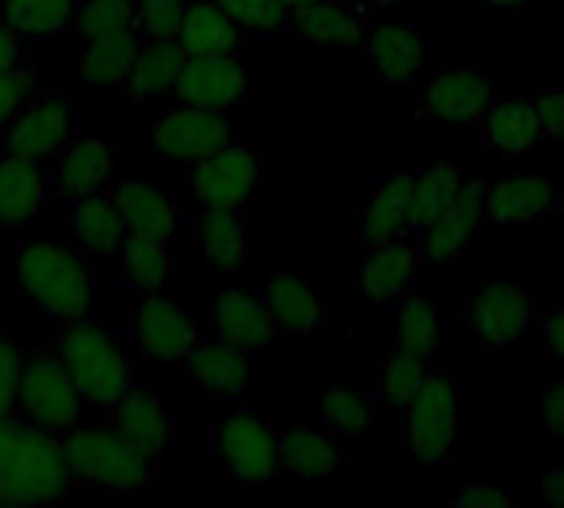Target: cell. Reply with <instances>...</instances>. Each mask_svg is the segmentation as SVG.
Listing matches in <instances>:
<instances>
[{"label":"cell","instance_id":"cell-42","mask_svg":"<svg viewBox=\"0 0 564 508\" xmlns=\"http://www.w3.org/2000/svg\"><path fill=\"white\" fill-rule=\"evenodd\" d=\"M122 26H135L132 0H76L73 30L79 33V40H89V36H99L109 30H122Z\"/></svg>","mask_w":564,"mask_h":508},{"label":"cell","instance_id":"cell-50","mask_svg":"<svg viewBox=\"0 0 564 508\" xmlns=\"http://www.w3.org/2000/svg\"><path fill=\"white\" fill-rule=\"evenodd\" d=\"M542 337H545L549 354L564 360V307L562 311H552V314L542 321Z\"/></svg>","mask_w":564,"mask_h":508},{"label":"cell","instance_id":"cell-17","mask_svg":"<svg viewBox=\"0 0 564 508\" xmlns=\"http://www.w3.org/2000/svg\"><path fill=\"white\" fill-rule=\"evenodd\" d=\"M205 331L212 337L238 347L248 357L268 354L274 347V341L281 337L264 298H251L238 284H221L218 288V294L212 301V311H208V321H205Z\"/></svg>","mask_w":564,"mask_h":508},{"label":"cell","instance_id":"cell-38","mask_svg":"<svg viewBox=\"0 0 564 508\" xmlns=\"http://www.w3.org/2000/svg\"><path fill=\"white\" fill-rule=\"evenodd\" d=\"M466 172L456 162H436L426 172L413 175V235L430 228L459 195Z\"/></svg>","mask_w":564,"mask_h":508},{"label":"cell","instance_id":"cell-7","mask_svg":"<svg viewBox=\"0 0 564 508\" xmlns=\"http://www.w3.org/2000/svg\"><path fill=\"white\" fill-rule=\"evenodd\" d=\"M79 89L56 86L33 93L13 122L0 132V149L53 165L59 152L79 136Z\"/></svg>","mask_w":564,"mask_h":508},{"label":"cell","instance_id":"cell-1","mask_svg":"<svg viewBox=\"0 0 564 508\" xmlns=\"http://www.w3.org/2000/svg\"><path fill=\"white\" fill-rule=\"evenodd\" d=\"M93 258L69 238H30L13 251V278L40 317L66 327L96 317L99 271Z\"/></svg>","mask_w":564,"mask_h":508},{"label":"cell","instance_id":"cell-35","mask_svg":"<svg viewBox=\"0 0 564 508\" xmlns=\"http://www.w3.org/2000/svg\"><path fill=\"white\" fill-rule=\"evenodd\" d=\"M119 284L126 294H152L162 291V284L172 274V245L145 238V235H126L122 248H119Z\"/></svg>","mask_w":564,"mask_h":508},{"label":"cell","instance_id":"cell-41","mask_svg":"<svg viewBox=\"0 0 564 508\" xmlns=\"http://www.w3.org/2000/svg\"><path fill=\"white\" fill-rule=\"evenodd\" d=\"M241 33H254L261 40H288V13L278 0H215Z\"/></svg>","mask_w":564,"mask_h":508},{"label":"cell","instance_id":"cell-13","mask_svg":"<svg viewBox=\"0 0 564 508\" xmlns=\"http://www.w3.org/2000/svg\"><path fill=\"white\" fill-rule=\"evenodd\" d=\"M261 179L264 159L241 142H231L192 162L185 172L188 192L202 208H245V202L258 192Z\"/></svg>","mask_w":564,"mask_h":508},{"label":"cell","instance_id":"cell-46","mask_svg":"<svg viewBox=\"0 0 564 508\" xmlns=\"http://www.w3.org/2000/svg\"><path fill=\"white\" fill-rule=\"evenodd\" d=\"M446 506L516 508L519 506V499H516L509 489H502V486H486V483H476V479H469V483H463V486L456 489V496H453V499H446Z\"/></svg>","mask_w":564,"mask_h":508},{"label":"cell","instance_id":"cell-29","mask_svg":"<svg viewBox=\"0 0 564 508\" xmlns=\"http://www.w3.org/2000/svg\"><path fill=\"white\" fill-rule=\"evenodd\" d=\"M479 139L482 149H492L506 159L532 152L545 139L535 109V93H499L486 119L479 122Z\"/></svg>","mask_w":564,"mask_h":508},{"label":"cell","instance_id":"cell-44","mask_svg":"<svg viewBox=\"0 0 564 508\" xmlns=\"http://www.w3.org/2000/svg\"><path fill=\"white\" fill-rule=\"evenodd\" d=\"M33 93H36V69L30 60L0 73V132L13 122V116L26 106Z\"/></svg>","mask_w":564,"mask_h":508},{"label":"cell","instance_id":"cell-5","mask_svg":"<svg viewBox=\"0 0 564 508\" xmlns=\"http://www.w3.org/2000/svg\"><path fill=\"white\" fill-rule=\"evenodd\" d=\"M212 460L225 469L235 486L258 489L281 476L278 430L251 407H231L208 436Z\"/></svg>","mask_w":564,"mask_h":508},{"label":"cell","instance_id":"cell-20","mask_svg":"<svg viewBox=\"0 0 564 508\" xmlns=\"http://www.w3.org/2000/svg\"><path fill=\"white\" fill-rule=\"evenodd\" d=\"M482 225H486V182L476 175H466L453 205L430 228L420 231L426 261H433V264L459 261L463 255L473 251Z\"/></svg>","mask_w":564,"mask_h":508},{"label":"cell","instance_id":"cell-45","mask_svg":"<svg viewBox=\"0 0 564 508\" xmlns=\"http://www.w3.org/2000/svg\"><path fill=\"white\" fill-rule=\"evenodd\" d=\"M20 367H23V354H20L17 341L7 331H0V420L17 413Z\"/></svg>","mask_w":564,"mask_h":508},{"label":"cell","instance_id":"cell-15","mask_svg":"<svg viewBox=\"0 0 564 508\" xmlns=\"http://www.w3.org/2000/svg\"><path fill=\"white\" fill-rule=\"evenodd\" d=\"M426 268V251L420 235H403L383 245H370L360 258V291L380 311H397L420 281Z\"/></svg>","mask_w":564,"mask_h":508},{"label":"cell","instance_id":"cell-56","mask_svg":"<svg viewBox=\"0 0 564 508\" xmlns=\"http://www.w3.org/2000/svg\"><path fill=\"white\" fill-rule=\"evenodd\" d=\"M562 202H564V185H562Z\"/></svg>","mask_w":564,"mask_h":508},{"label":"cell","instance_id":"cell-12","mask_svg":"<svg viewBox=\"0 0 564 508\" xmlns=\"http://www.w3.org/2000/svg\"><path fill=\"white\" fill-rule=\"evenodd\" d=\"M238 142L235 126L225 119V112H212L202 106H185L172 102L159 109V116L149 122L145 145L165 159V162H182L192 165L225 145Z\"/></svg>","mask_w":564,"mask_h":508},{"label":"cell","instance_id":"cell-23","mask_svg":"<svg viewBox=\"0 0 564 508\" xmlns=\"http://www.w3.org/2000/svg\"><path fill=\"white\" fill-rule=\"evenodd\" d=\"M112 426L142 453L165 460V453L182 440V420L169 410L165 397L149 387H132L112 407Z\"/></svg>","mask_w":564,"mask_h":508},{"label":"cell","instance_id":"cell-3","mask_svg":"<svg viewBox=\"0 0 564 508\" xmlns=\"http://www.w3.org/2000/svg\"><path fill=\"white\" fill-rule=\"evenodd\" d=\"M53 350L66 364L83 403L112 410L132 387H139V367L129 357L126 337L112 334L96 317L59 327Z\"/></svg>","mask_w":564,"mask_h":508},{"label":"cell","instance_id":"cell-11","mask_svg":"<svg viewBox=\"0 0 564 508\" xmlns=\"http://www.w3.org/2000/svg\"><path fill=\"white\" fill-rule=\"evenodd\" d=\"M205 334L208 331L162 291L139 294V301L126 307V321H122V337L142 357L162 364L185 360L205 341Z\"/></svg>","mask_w":564,"mask_h":508},{"label":"cell","instance_id":"cell-43","mask_svg":"<svg viewBox=\"0 0 564 508\" xmlns=\"http://www.w3.org/2000/svg\"><path fill=\"white\" fill-rule=\"evenodd\" d=\"M188 0H132V23L142 36H175Z\"/></svg>","mask_w":564,"mask_h":508},{"label":"cell","instance_id":"cell-33","mask_svg":"<svg viewBox=\"0 0 564 508\" xmlns=\"http://www.w3.org/2000/svg\"><path fill=\"white\" fill-rule=\"evenodd\" d=\"M175 40L188 56H225L241 50V26L215 0H188Z\"/></svg>","mask_w":564,"mask_h":508},{"label":"cell","instance_id":"cell-31","mask_svg":"<svg viewBox=\"0 0 564 508\" xmlns=\"http://www.w3.org/2000/svg\"><path fill=\"white\" fill-rule=\"evenodd\" d=\"M188 380L218 403H231L245 393L248 387V354L238 347L205 334V341L182 360Z\"/></svg>","mask_w":564,"mask_h":508},{"label":"cell","instance_id":"cell-6","mask_svg":"<svg viewBox=\"0 0 564 508\" xmlns=\"http://www.w3.org/2000/svg\"><path fill=\"white\" fill-rule=\"evenodd\" d=\"M400 446L420 466H449L459 450V387L446 374H430L400 413Z\"/></svg>","mask_w":564,"mask_h":508},{"label":"cell","instance_id":"cell-32","mask_svg":"<svg viewBox=\"0 0 564 508\" xmlns=\"http://www.w3.org/2000/svg\"><path fill=\"white\" fill-rule=\"evenodd\" d=\"M288 40L354 50V46H364L367 30H364V20L357 13L344 10L340 3L314 0L307 7H297L288 13Z\"/></svg>","mask_w":564,"mask_h":508},{"label":"cell","instance_id":"cell-49","mask_svg":"<svg viewBox=\"0 0 564 508\" xmlns=\"http://www.w3.org/2000/svg\"><path fill=\"white\" fill-rule=\"evenodd\" d=\"M20 63H26V40L10 23L0 20V73L13 69Z\"/></svg>","mask_w":564,"mask_h":508},{"label":"cell","instance_id":"cell-28","mask_svg":"<svg viewBox=\"0 0 564 508\" xmlns=\"http://www.w3.org/2000/svg\"><path fill=\"white\" fill-rule=\"evenodd\" d=\"M264 304L281 337H317L330 331V307L324 304L321 291L297 274L274 271L268 278Z\"/></svg>","mask_w":564,"mask_h":508},{"label":"cell","instance_id":"cell-22","mask_svg":"<svg viewBox=\"0 0 564 508\" xmlns=\"http://www.w3.org/2000/svg\"><path fill=\"white\" fill-rule=\"evenodd\" d=\"M364 56L373 76L387 86H406L423 79L433 63L426 36L413 23H380L364 40Z\"/></svg>","mask_w":564,"mask_h":508},{"label":"cell","instance_id":"cell-21","mask_svg":"<svg viewBox=\"0 0 564 508\" xmlns=\"http://www.w3.org/2000/svg\"><path fill=\"white\" fill-rule=\"evenodd\" d=\"M56 215H59L63 238L86 248L96 258L119 255V248L129 235V225H126L109 188L79 195V198H56Z\"/></svg>","mask_w":564,"mask_h":508},{"label":"cell","instance_id":"cell-30","mask_svg":"<svg viewBox=\"0 0 564 508\" xmlns=\"http://www.w3.org/2000/svg\"><path fill=\"white\" fill-rule=\"evenodd\" d=\"M185 60H188V53L182 50V43L175 36H145L119 89L135 106L172 99V89L182 76Z\"/></svg>","mask_w":564,"mask_h":508},{"label":"cell","instance_id":"cell-18","mask_svg":"<svg viewBox=\"0 0 564 508\" xmlns=\"http://www.w3.org/2000/svg\"><path fill=\"white\" fill-rule=\"evenodd\" d=\"M245 89H248V66H245L241 53L188 56L182 66V76L172 89V102L228 112L245 99Z\"/></svg>","mask_w":564,"mask_h":508},{"label":"cell","instance_id":"cell-34","mask_svg":"<svg viewBox=\"0 0 564 508\" xmlns=\"http://www.w3.org/2000/svg\"><path fill=\"white\" fill-rule=\"evenodd\" d=\"M142 33L135 26H122V30H109L99 36L83 40L79 50V76L89 86H122L139 46H142Z\"/></svg>","mask_w":564,"mask_h":508},{"label":"cell","instance_id":"cell-47","mask_svg":"<svg viewBox=\"0 0 564 508\" xmlns=\"http://www.w3.org/2000/svg\"><path fill=\"white\" fill-rule=\"evenodd\" d=\"M535 109L545 139H562L564 142V86H549L535 93Z\"/></svg>","mask_w":564,"mask_h":508},{"label":"cell","instance_id":"cell-27","mask_svg":"<svg viewBox=\"0 0 564 508\" xmlns=\"http://www.w3.org/2000/svg\"><path fill=\"white\" fill-rule=\"evenodd\" d=\"M205 274L235 284L248 268V225L241 208H202L195 221Z\"/></svg>","mask_w":564,"mask_h":508},{"label":"cell","instance_id":"cell-14","mask_svg":"<svg viewBox=\"0 0 564 508\" xmlns=\"http://www.w3.org/2000/svg\"><path fill=\"white\" fill-rule=\"evenodd\" d=\"M109 192L132 235H145L165 245H175L178 238L188 235V215L182 202L155 175H145V172L116 175Z\"/></svg>","mask_w":564,"mask_h":508},{"label":"cell","instance_id":"cell-54","mask_svg":"<svg viewBox=\"0 0 564 508\" xmlns=\"http://www.w3.org/2000/svg\"><path fill=\"white\" fill-rule=\"evenodd\" d=\"M367 7H373V10H390V7H397V3H406V0H364Z\"/></svg>","mask_w":564,"mask_h":508},{"label":"cell","instance_id":"cell-51","mask_svg":"<svg viewBox=\"0 0 564 508\" xmlns=\"http://www.w3.org/2000/svg\"><path fill=\"white\" fill-rule=\"evenodd\" d=\"M20 426H23V420H20L17 413L0 420V469H3V463H7V456H10V450H13V443H17Z\"/></svg>","mask_w":564,"mask_h":508},{"label":"cell","instance_id":"cell-4","mask_svg":"<svg viewBox=\"0 0 564 508\" xmlns=\"http://www.w3.org/2000/svg\"><path fill=\"white\" fill-rule=\"evenodd\" d=\"M83 486L66 466L59 433L33 426L23 420L17 443L0 469V508L50 506L79 496Z\"/></svg>","mask_w":564,"mask_h":508},{"label":"cell","instance_id":"cell-9","mask_svg":"<svg viewBox=\"0 0 564 508\" xmlns=\"http://www.w3.org/2000/svg\"><path fill=\"white\" fill-rule=\"evenodd\" d=\"M79 407H83V397L66 364L59 360V354L53 347L33 350L20 367L17 417L63 436L73 426H79Z\"/></svg>","mask_w":564,"mask_h":508},{"label":"cell","instance_id":"cell-37","mask_svg":"<svg viewBox=\"0 0 564 508\" xmlns=\"http://www.w3.org/2000/svg\"><path fill=\"white\" fill-rule=\"evenodd\" d=\"M317 420L337 440H360L373 430V400L354 387H327L317 397Z\"/></svg>","mask_w":564,"mask_h":508},{"label":"cell","instance_id":"cell-25","mask_svg":"<svg viewBox=\"0 0 564 508\" xmlns=\"http://www.w3.org/2000/svg\"><path fill=\"white\" fill-rule=\"evenodd\" d=\"M357 235L367 245L413 235V175L387 172L370 185L357 208Z\"/></svg>","mask_w":564,"mask_h":508},{"label":"cell","instance_id":"cell-40","mask_svg":"<svg viewBox=\"0 0 564 508\" xmlns=\"http://www.w3.org/2000/svg\"><path fill=\"white\" fill-rule=\"evenodd\" d=\"M430 367H433V364H426V360H420V357H410V354H403V350H393V354L383 360V367L377 370V397H380L390 410L403 413V410L410 407V400L420 393V387L426 383V377L433 374Z\"/></svg>","mask_w":564,"mask_h":508},{"label":"cell","instance_id":"cell-39","mask_svg":"<svg viewBox=\"0 0 564 508\" xmlns=\"http://www.w3.org/2000/svg\"><path fill=\"white\" fill-rule=\"evenodd\" d=\"M440 347V314L430 301L423 298H406L397 307V334H393V350H403L410 357H420L426 364L436 360Z\"/></svg>","mask_w":564,"mask_h":508},{"label":"cell","instance_id":"cell-10","mask_svg":"<svg viewBox=\"0 0 564 508\" xmlns=\"http://www.w3.org/2000/svg\"><path fill=\"white\" fill-rule=\"evenodd\" d=\"M535 301L516 278L482 281L466 304V334L482 354H502L529 337Z\"/></svg>","mask_w":564,"mask_h":508},{"label":"cell","instance_id":"cell-2","mask_svg":"<svg viewBox=\"0 0 564 508\" xmlns=\"http://www.w3.org/2000/svg\"><path fill=\"white\" fill-rule=\"evenodd\" d=\"M69 473L83 489L102 496H139L162 483V460L132 446L116 426H73L59 436Z\"/></svg>","mask_w":564,"mask_h":508},{"label":"cell","instance_id":"cell-16","mask_svg":"<svg viewBox=\"0 0 564 508\" xmlns=\"http://www.w3.org/2000/svg\"><path fill=\"white\" fill-rule=\"evenodd\" d=\"M562 205V188L549 175L519 172L486 185V221L496 231H525L552 218Z\"/></svg>","mask_w":564,"mask_h":508},{"label":"cell","instance_id":"cell-26","mask_svg":"<svg viewBox=\"0 0 564 508\" xmlns=\"http://www.w3.org/2000/svg\"><path fill=\"white\" fill-rule=\"evenodd\" d=\"M278 450H281V476H291L301 483H330L354 460L347 440L317 433L311 426L278 430Z\"/></svg>","mask_w":564,"mask_h":508},{"label":"cell","instance_id":"cell-53","mask_svg":"<svg viewBox=\"0 0 564 508\" xmlns=\"http://www.w3.org/2000/svg\"><path fill=\"white\" fill-rule=\"evenodd\" d=\"M529 3H535V0H482V7L492 10V13H519Z\"/></svg>","mask_w":564,"mask_h":508},{"label":"cell","instance_id":"cell-19","mask_svg":"<svg viewBox=\"0 0 564 508\" xmlns=\"http://www.w3.org/2000/svg\"><path fill=\"white\" fill-rule=\"evenodd\" d=\"M56 198L106 192L119 175V145L102 132H79L50 165Z\"/></svg>","mask_w":564,"mask_h":508},{"label":"cell","instance_id":"cell-52","mask_svg":"<svg viewBox=\"0 0 564 508\" xmlns=\"http://www.w3.org/2000/svg\"><path fill=\"white\" fill-rule=\"evenodd\" d=\"M542 489H545V499H549L552 506L564 508V469H549Z\"/></svg>","mask_w":564,"mask_h":508},{"label":"cell","instance_id":"cell-8","mask_svg":"<svg viewBox=\"0 0 564 508\" xmlns=\"http://www.w3.org/2000/svg\"><path fill=\"white\" fill-rule=\"evenodd\" d=\"M499 96V73L492 66H440L423 76L420 122L436 129L479 126Z\"/></svg>","mask_w":564,"mask_h":508},{"label":"cell","instance_id":"cell-24","mask_svg":"<svg viewBox=\"0 0 564 508\" xmlns=\"http://www.w3.org/2000/svg\"><path fill=\"white\" fill-rule=\"evenodd\" d=\"M53 192L50 165L0 149V231H23L46 208Z\"/></svg>","mask_w":564,"mask_h":508},{"label":"cell","instance_id":"cell-55","mask_svg":"<svg viewBox=\"0 0 564 508\" xmlns=\"http://www.w3.org/2000/svg\"><path fill=\"white\" fill-rule=\"evenodd\" d=\"M284 10H297V7H307V3H314V0H278Z\"/></svg>","mask_w":564,"mask_h":508},{"label":"cell","instance_id":"cell-36","mask_svg":"<svg viewBox=\"0 0 564 508\" xmlns=\"http://www.w3.org/2000/svg\"><path fill=\"white\" fill-rule=\"evenodd\" d=\"M76 0H0V20L26 43H46L73 30Z\"/></svg>","mask_w":564,"mask_h":508},{"label":"cell","instance_id":"cell-48","mask_svg":"<svg viewBox=\"0 0 564 508\" xmlns=\"http://www.w3.org/2000/svg\"><path fill=\"white\" fill-rule=\"evenodd\" d=\"M542 433L552 443H564V383L549 387L542 403Z\"/></svg>","mask_w":564,"mask_h":508}]
</instances>
